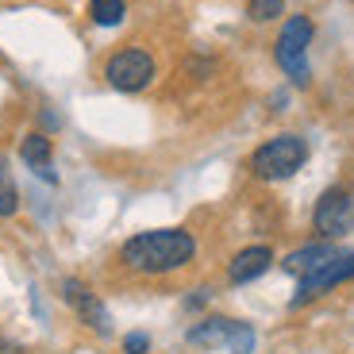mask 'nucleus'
<instances>
[{
  "label": "nucleus",
  "instance_id": "f257e3e1",
  "mask_svg": "<svg viewBox=\"0 0 354 354\" xmlns=\"http://www.w3.org/2000/svg\"><path fill=\"white\" fill-rule=\"evenodd\" d=\"M196 239L181 227H158V231H139L120 247V262L135 274H174L185 262H193Z\"/></svg>",
  "mask_w": 354,
  "mask_h": 354
},
{
  "label": "nucleus",
  "instance_id": "f03ea898",
  "mask_svg": "<svg viewBox=\"0 0 354 354\" xmlns=\"http://www.w3.org/2000/svg\"><path fill=\"white\" fill-rule=\"evenodd\" d=\"M308 162V147H304L301 135H274L270 142H262L254 154H250V169L262 181H285L297 169Z\"/></svg>",
  "mask_w": 354,
  "mask_h": 354
},
{
  "label": "nucleus",
  "instance_id": "7ed1b4c3",
  "mask_svg": "<svg viewBox=\"0 0 354 354\" xmlns=\"http://www.w3.org/2000/svg\"><path fill=\"white\" fill-rule=\"evenodd\" d=\"M308 43H312V19L308 16H289V24L277 35V66L292 77V85H308L312 70H308Z\"/></svg>",
  "mask_w": 354,
  "mask_h": 354
},
{
  "label": "nucleus",
  "instance_id": "20e7f679",
  "mask_svg": "<svg viewBox=\"0 0 354 354\" xmlns=\"http://www.w3.org/2000/svg\"><path fill=\"white\" fill-rule=\"evenodd\" d=\"M312 223H316V231L328 235V239L346 235V231L354 227V189L351 185H331L328 193L316 201Z\"/></svg>",
  "mask_w": 354,
  "mask_h": 354
},
{
  "label": "nucleus",
  "instance_id": "39448f33",
  "mask_svg": "<svg viewBox=\"0 0 354 354\" xmlns=\"http://www.w3.org/2000/svg\"><path fill=\"white\" fill-rule=\"evenodd\" d=\"M189 343H196V346H227L231 354H250L254 351V331H250L247 324H239V319L212 316V319H204V324H196V328L189 331Z\"/></svg>",
  "mask_w": 354,
  "mask_h": 354
},
{
  "label": "nucleus",
  "instance_id": "423d86ee",
  "mask_svg": "<svg viewBox=\"0 0 354 354\" xmlns=\"http://www.w3.org/2000/svg\"><path fill=\"white\" fill-rule=\"evenodd\" d=\"M104 77H108V85L120 88V93H139V88H147L154 77V58L147 50H135V46L131 50H120V54L108 58Z\"/></svg>",
  "mask_w": 354,
  "mask_h": 354
},
{
  "label": "nucleus",
  "instance_id": "0eeeda50",
  "mask_svg": "<svg viewBox=\"0 0 354 354\" xmlns=\"http://www.w3.org/2000/svg\"><path fill=\"white\" fill-rule=\"evenodd\" d=\"M351 277H354V254H351V250H339V254L331 258V262H324V266H319L316 274L301 277V289H297L292 304L301 308V304L316 301V297H324L328 289H335V285L351 281Z\"/></svg>",
  "mask_w": 354,
  "mask_h": 354
},
{
  "label": "nucleus",
  "instance_id": "6e6552de",
  "mask_svg": "<svg viewBox=\"0 0 354 354\" xmlns=\"http://www.w3.org/2000/svg\"><path fill=\"white\" fill-rule=\"evenodd\" d=\"M270 266H274V250L270 247H247V250H239V254L231 258L227 277L235 285H247V281H254V277H262Z\"/></svg>",
  "mask_w": 354,
  "mask_h": 354
},
{
  "label": "nucleus",
  "instance_id": "1a4fd4ad",
  "mask_svg": "<svg viewBox=\"0 0 354 354\" xmlns=\"http://www.w3.org/2000/svg\"><path fill=\"white\" fill-rule=\"evenodd\" d=\"M335 254H339V247H331V243H308V247L292 250L281 266H285V274H292V277H308V274H316L324 262H331Z\"/></svg>",
  "mask_w": 354,
  "mask_h": 354
},
{
  "label": "nucleus",
  "instance_id": "9d476101",
  "mask_svg": "<svg viewBox=\"0 0 354 354\" xmlns=\"http://www.w3.org/2000/svg\"><path fill=\"white\" fill-rule=\"evenodd\" d=\"M62 289H66V301H70L73 308L81 312V319H85L88 328L108 331V312H104V304H100L97 297H93V292L85 289V285H81V281H66Z\"/></svg>",
  "mask_w": 354,
  "mask_h": 354
},
{
  "label": "nucleus",
  "instance_id": "9b49d317",
  "mask_svg": "<svg viewBox=\"0 0 354 354\" xmlns=\"http://www.w3.org/2000/svg\"><path fill=\"white\" fill-rule=\"evenodd\" d=\"M50 154H54V151H50V139H46V135H27L24 147H19V158L35 169V174H43V177H50V181H54V174H50Z\"/></svg>",
  "mask_w": 354,
  "mask_h": 354
},
{
  "label": "nucleus",
  "instance_id": "f8f14e48",
  "mask_svg": "<svg viewBox=\"0 0 354 354\" xmlns=\"http://www.w3.org/2000/svg\"><path fill=\"white\" fill-rule=\"evenodd\" d=\"M88 16H93V24H100V27H115L127 16V4L124 0H93V4H88Z\"/></svg>",
  "mask_w": 354,
  "mask_h": 354
},
{
  "label": "nucleus",
  "instance_id": "ddd939ff",
  "mask_svg": "<svg viewBox=\"0 0 354 354\" xmlns=\"http://www.w3.org/2000/svg\"><path fill=\"white\" fill-rule=\"evenodd\" d=\"M16 208H19V189L12 181L4 158H0V216H16Z\"/></svg>",
  "mask_w": 354,
  "mask_h": 354
},
{
  "label": "nucleus",
  "instance_id": "4468645a",
  "mask_svg": "<svg viewBox=\"0 0 354 354\" xmlns=\"http://www.w3.org/2000/svg\"><path fill=\"white\" fill-rule=\"evenodd\" d=\"M250 19H258V24H266V19H277L285 12V0H250Z\"/></svg>",
  "mask_w": 354,
  "mask_h": 354
},
{
  "label": "nucleus",
  "instance_id": "2eb2a0df",
  "mask_svg": "<svg viewBox=\"0 0 354 354\" xmlns=\"http://www.w3.org/2000/svg\"><path fill=\"white\" fill-rule=\"evenodd\" d=\"M147 346H151V339H147V335H127L124 339V351L127 354H142Z\"/></svg>",
  "mask_w": 354,
  "mask_h": 354
}]
</instances>
